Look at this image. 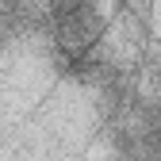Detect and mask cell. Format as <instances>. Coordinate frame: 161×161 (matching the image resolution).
I'll return each instance as SVG.
<instances>
[{
  "label": "cell",
  "mask_w": 161,
  "mask_h": 161,
  "mask_svg": "<svg viewBox=\"0 0 161 161\" xmlns=\"http://www.w3.org/2000/svg\"><path fill=\"white\" fill-rule=\"evenodd\" d=\"M46 31H50L54 50H62V54H96L108 23H104V15H100L96 4H77V8L50 12L46 15Z\"/></svg>",
  "instance_id": "6da1fadb"
},
{
  "label": "cell",
  "mask_w": 161,
  "mask_h": 161,
  "mask_svg": "<svg viewBox=\"0 0 161 161\" xmlns=\"http://www.w3.org/2000/svg\"><path fill=\"white\" fill-rule=\"evenodd\" d=\"M115 4L123 8V12H130V15H146L153 0H115Z\"/></svg>",
  "instance_id": "7a4b0ae2"
}]
</instances>
